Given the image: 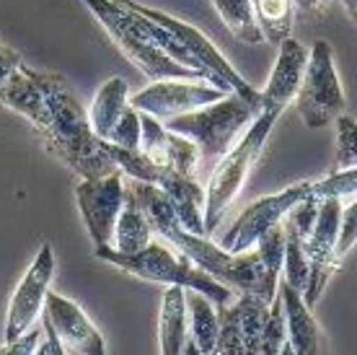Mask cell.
<instances>
[{
  "label": "cell",
  "instance_id": "6da1fadb",
  "mask_svg": "<svg viewBox=\"0 0 357 355\" xmlns=\"http://www.w3.org/2000/svg\"><path fill=\"white\" fill-rule=\"evenodd\" d=\"M127 189L140 203L153 233H158L166 241H171V247L184 252L197 267L205 270L207 275H213L215 280H220V283L228 285L236 294H257L264 301H272L277 296V280H280V275H272V273L264 270V265L257 257V252H251V254H246V252L231 254L220 244L207 239L205 233L187 231L178 223L176 213H174L171 203L166 200V195L155 184H151V182L130 179Z\"/></svg>",
  "mask_w": 357,
  "mask_h": 355
},
{
  "label": "cell",
  "instance_id": "7a4b0ae2",
  "mask_svg": "<svg viewBox=\"0 0 357 355\" xmlns=\"http://www.w3.org/2000/svg\"><path fill=\"white\" fill-rule=\"evenodd\" d=\"M34 75L45 96V112L34 127L45 138L47 148L81 179H98L119 171L107 153V140L91 130L89 115L68 83L54 73L34 71Z\"/></svg>",
  "mask_w": 357,
  "mask_h": 355
},
{
  "label": "cell",
  "instance_id": "3957f363",
  "mask_svg": "<svg viewBox=\"0 0 357 355\" xmlns=\"http://www.w3.org/2000/svg\"><path fill=\"white\" fill-rule=\"evenodd\" d=\"M93 257L119 267V270H125V273L140 277V280H151V283L161 285H181L189 291H199L215 306L231 303L233 298V291L228 285L215 280L213 275H207L205 270L197 267L184 252H178L176 247L169 249L161 241H151L148 247H143L140 252H132V254H125V252H116L109 244H101V247L93 249Z\"/></svg>",
  "mask_w": 357,
  "mask_h": 355
},
{
  "label": "cell",
  "instance_id": "277c9868",
  "mask_svg": "<svg viewBox=\"0 0 357 355\" xmlns=\"http://www.w3.org/2000/svg\"><path fill=\"white\" fill-rule=\"evenodd\" d=\"M81 3L98 18V24L114 39V45L151 80L189 78L207 83L205 73L187 68V65L174 60L171 55L163 52L161 45L153 39V34L145 27V18L137 10L127 8L116 0H81Z\"/></svg>",
  "mask_w": 357,
  "mask_h": 355
},
{
  "label": "cell",
  "instance_id": "5b68a950",
  "mask_svg": "<svg viewBox=\"0 0 357 355\" xmlns=\"http://www.w3.org/2000/svg\"><path fill=\"white\" fill-rule=\"evenodd\" d=\"M277 119L280 115L275 112H259L254 117V122L241 133L238 143L231 145L218 159V166L213 169V177L205 189V210H202L205 233H213L220 226L228 208L238 197L243 182L249 179V171L254 169V164L259 161L261 151H264V143H267Z\"/></svg>",
  "mask_w": 357,
  "mask_h": 355
},
{
  "label": "cell",
  "instance_id": "8992f818",
  "mask_svg": "<svg viewBox=\"0 0 357 355\" xmlns=\"http://www.w3.org/2000/svg\"><path fill=\"white\" fill-rule=\"evenodd\" d=\"M257 115H259V109L254 104H249L238 94L228 91L223 99H218L213 104H205V107L184 112V115L169 117V119H161V122L166 130L184 135V138L195 143L197 151H199V161L215 164L231 148L233 140L254 122Z\"/></svg>",
  "mask_w": 357,
  "mask_h": 355
},
{
  "label": "cell",
  "instance_id": "52a82bcc",
  "mask_svg": "<svg viewBox=\"0 0 357 355\" xmlns=\"http://www.w3.org/2000/svg\"><path fill=\"white\" fill-rule=\"evenodd\" d=\"M295 104H298V112L308 130H319L324 124L334 122L347 109L340 75L334 68L331 45L326 39H316L308 50V60H305L298 94H295Z\"/></svg>",
  "mask_w": 357,
  "mask_h": 355
},
{
  "label": "cell",
  "instance_id": "ba28073f",
  "mask_svg": "<svg viewBox=\"0 0 357 355\" xmlns=\"http://www.w3.org/2000/svg\"><path fill=\"white\" fill-rule=\"evenodd\" d=\"M116 3H122V6H127V8L137 10V13H143L145 18H151V21H155V24H161V27L169 29L171 34L181 42V47L195 57L197 65H199L205 73H210L213 86H218V89H223V91H233V94H238L241 99H246V101L254 104L257 109H261L259 91L254 89V86H249V83L238 75V71L225 60L223 55L218 52V47H215L197 27H192V24H187V21H181V18L169 16V13H163V10L148 8V6H143V3H135V0H116Z\"/></svg>",
  "mask_w": 357,
  "mask_h": 355
},
{
  "label": "cell",
  "instance_id": "9c48e42d",
  "mask_svg": "<svg viewBox=\"0 0 357 355\" xmlns=\"http://www.w3.org/2000/svg\"><path fill=\"white\" fill-rule=\"evenodd\" d=\"M342 200L340 197H321L316 221L311 226V233L305 236L303 249L308 257V283L303 296L305 306H316L321 291L326 288L329 277L340 270L342 259L337 257V229H340Z\"/></svg>",
  "mask_w": 357,
  "mask_h": 355
},
{
  "label": "cell",
  "instance_id": "30bf717a",
  "mask_svg": "<svg viewBox=\"0 0 357 355\" xmlns=\"http://www.w3.org/2000/svg\"><path fill=\"white\" fill-rule=\"evenodd\" d=\"M269 303L257 294H238L233 306H218V342L213 355H259Z\"/></svg>",
  "mask_w": 357,
  "mask_h": 355
},
{
  "label": "cell",
  "instance_id": "8fae6325",
  "mask_svg": "<svg viewBox=\"0 0 357 355\" xmlns=\"http://www.w3.org/2000/svg\"><path fill=\"white\" fill-rule=\"evenodd\" d=\"M228 91L215 89L213 83L205 80H189V78H163L153 80L148 89L137 91L130 101V107L148 112L158 119L184 115L192 109H199L205 104H213L218 99H223Z\"/></svg>",
  "mask_w": 357,
  "mask_h": 355
},
{
  "label": "cell",
  "instance_id": "7c38bea8",
  "mask_svg": "<svg viewBox=\"0 0 357 355\" xmlns=\"http://www.w3.org/2000/svg\"><path fill=\"white\" fill-rule=\"evenodd\" d=\"M75 200H78V210H81L93 244L96 247L109 244L116 215L125 203L122 171H112L98 179H81V184L75 187Z\"/></svg>",
  "mask_w": 357,
  "mask_h": 355
},
{
  "label": "cell",
  "instance_id": "4fadbf2b",
  "mask_svg": "<svg viewBox=\"0 0 357 355\" xmlns=\"http://www.w3.org/2000/svg\"><path fill=\"white\" fill-rule=\"evenodd\" d=\"M311 192V182H298V184L287 187L282 192H275L269 197H261L257 203H251L238 221L231 226V231L225 233V239L220 241V247L231 254H238V252H246V249L254 247V241L259 239L261 233L267 231L269 226H275L285 218V213L293 208L303 195Z\"/></svg>",
  "mask_w": 357,
  "mask_h": 355
},
{
  "label": "cell",
  "instance_id": "5bb4252c",
  "mask_svg": "<svg viewBox=\"0 0 357 355\" xmlns=\"http://www.w3.org/2000/svg\"><path fill=\"white\" fill-rule=\"evenodd\" d=\"M42 319L52 327L57 342L63 345V353L68 355H104L107 345L104 338L98 332L91 319L86 317V311L75 301L65 298L60 294L47 291L45 306H42Z\"/></svg>",
  "mask_w": 357,
  "mask_h": 355
},
{
  "label": "cell",
  "instance_id": "9a60e30c",
  "mask_svg": "<svg viewBox=\"0 0 357 355\" xmlns=\"http://www.w3.org/2000/svg\"><path fill=\"white\" fill-rule=\"evenodd\" d=\"M54 275V254L50 244L39 247V254L34 257L31 267L26 270V275L21 277L16 294L10 298L8 306V319H6V342L16 340L18 335H24L29 327H34L36 317L42 314L45 306V296L50 291Z\"/></svg>",
  "mask_w": 357,
  "mask_h": 355
},
{
  "label": "cell",
  "instance_id": "2e32d148",
  "mask_svg": "<svg viewBox=\"0 0 357 355\" xmlns=\"http://www.w3.org/2000/svg\"><path fill=\"white\" fill-rule=\"evenodd\" d=\"M140 151L153 164L181 174H195L199 166V151L195 143L184 135L166 130L161 119L148 112H140Z\"/></svg>",
  "mask_w": 357,
  "mask_h": 355
},
{
  "label": "cell",
  "instance_id": "e0dca14e",
  "mask_svg": "<svg viewBox=\"0 0 357 355\" xmlns=\"http://www.w3.org/2000/svg\"><path fill=\"white\" fill-rule=\"evenodd\" d=\"M277 45H280V52H277L275 68L269 73L264 91H259L261 96L259 112L282 115V109H287V104L298 94V86H301V78H303V71H305V60H308V50L298 39H293V36L280 39Z\"/></svg>",
  "mask_w": 357,
  "mask_h": 355
},
{
  "label": "cell",
  "instance_id": "ac0fdd59",
  "mask_svg": "<svg viewBox=\"0 0 357 355\" xmlns=\"http://www.w3.org/2000/svg\"><path fill=\"white\" fill-rule=\"evenodd\" d=\"M155 187L161 189L171 203L178 223L192 233H205L202 226V210H205V189L199 187L195 174H181L174 169H163ZM207 236V233H205Z\"/></svg>",
  "mask_w": 357,
  "mask_h": 355
},
{
  "label": "cell",
  "instance_id": "d6986e66",
  "mask_svg": "<svg viewBox=\"0 0 357 355\" xmlns=\"http://www.w3.org/2000/svg\"><path fill=\"white\" fill-rule=\"evenodd\" d=\"M277 296L282 303L287 327V342L293 347V355H311L319 350L321 342V327L313 319L311 306H305L301 291H295L293 285H287L282 277L277 280Z\"/></svg>",
  "mask_w": 357,
  "mask_h": 355
},
{
  "label": "cell",
  "instance_id": "ffe728a7",
  "mask_svg": "<svg viewBox=\"0 0 357 355\" xmlns=\"http://www.w3.org/2000/svg\"><path fill=\"white\" fill-rule=\"evenodd\" d=\"M181 285H166L161 301V317H158V340H161L163 355H181L189 342V321L187 301H184Z\"/></svg>",
  "mask_w": 357,
  "mask_h": 355
},
{
  "label": "cell",
  "instance_id": "44dd1931",
  "mask_svg": "<svg viewBox=\"0 0 357 355\" xmlns=\"http://www.w3.org/2000/svg\"><path fill=\"white\" fill-rule=\"evenodd\" d=\"M151 241V223L145 218L140 203L135 200V195L125 187V203H122V210H119L114 221V231H112L109 247H114L116 252H125V254H132V252H140L143 247H148Z\"/></svg>",
  "mask_w": 357,
  "mask_h": 355
},
{
  "label": "cell",
  "instance_id": "7402d4cb",
  "mask_svg": "<svg viewBox=\"0 0 357 355\" xmlns=\"http://www.w3.org/2000/svg\"><path fill=\"white\" fill-rule=\"evenodd\" d=\"M189 321V342L195 345L197 355H213L218 342V309L213 301L199 291H184Z\"/></svg>",
  "mask_w": 357,
  "mask_h": 355
},
{
  "label": "cell",
  "instance_id": "603a6c76",
  "mask_svg": "<svg viewBox=\"0 0 357 355\" xmlns=\"http://www.w3.org/2000/svg\"><path fill=\"white\" fill-rule=\"evenodd\" d=\"M127 99H130V89H127L125 78H109L93 96V104L89 109V122L91 130L107 140V135L112 133L114 122L119 119L122 109L127 107Z\"/></svg>",
  "mask_w": 357,
  "mask_h": 355
},
{
  "label": "cell",
  "instance_id": "cb8c5ba5",
  "mask_svg": "<svg viewBox=\"0 0 357 355\" xmlns=\"http://www.w3.org/2000/svg\"><path fill=\"white\" fill-rule=\"evenodd\" d=\"M213 8L218 10L225 29L238 42L251 47L264 42V34H261L259 24H257V13H254V0H213Z\"/></svg>",
  "mask_w": 357,
  "mask_h": 355
},
{
  "label": "cell",
  "instance_id": "d4e9b609",
  "mask_svg": "<svg viewBox=\"0 0 357 355\" xmlns=\"http://www.w3.org/2000/svg\"><path fill=\"white\" fill-rule=\"evenodd\" d=\"M254 13L259 24L264 42L277 45L280 39L290 36L293 29V0H254Z\"/></svg>",
  "mask_w": 357,
  "mask_h": 355
},
{
  "label": "cell",
  "instance_id": "484cf974",
  "mask_svg": "<svg viewBox=\"0 0 357 355\" xmlns=\"http://www.w3.org/2000/svg\"><path fill=\"white\" fill-rule=\"evenodd\" d=\"M254 247H257L254 252H257L259 262L264 265V270L272 273V275H280L282 257H285V229H282V221L269 226L267 231L254 241Z\"/></svg>",
  "mask_w": 357,
  "mask_h": 355
},
{
  "label": "cell",
  "instance_id": "4316f807",
  "mask_svg": "<svg viewBox=\"0 0 357 355\" xmlns=\"http://www.w3.org/2000/svg\"><path fill=\"white\" fill-rule=\"evenodd\" d=\"M357 189V166L349 169H334L321 182H311V192L316 197H340V200H352Z\"/></svg>",
  "mask_w": 357,
  "mask_h": 355
},
{
  "label": "cell",
  "instance_id": "83f0119b",
  "mask_svg": "<svg viewBox=\"0 0 357 355\" xmlns=\"http://www.w3.org/2000/svg\"><path fill=\"white\" fill-rule=\"evenodd\" d=\"M357 166V122L342 112L337 117V164L334 169Z\"/></svg>",
  "mask_w": 357,
  "mask_h": 355
},
{
  "label": "cell",
  "instance_id": "f1b7e54d",
  "mask_svg": "<svg viewBox=\"0 0 357 355\" xmlns=\"http://www.w3.org/2000/svg\"><path fill=\"white\" fill-rule=\"evenodd\" d=\"M107 143H114L119 148H130V151L140 148V109L130 107V101H127V107L122 109L112 133L107 135Z\"/></svg>",
  "mask_w": 357,
  "mask_h": 355
},
{
  "label": "cell",
  "instance_id": "f546056e",
  "mask_svg": "<svg viewBox=\"0 0 357 355\" xmlns=\"http://www.w3.org/2000/svg\"><path fill=\"white\" fill-rule=\"evenodd\" d=\"M357 239V203L342 205L340 229H337V257H344Z\"/></svg>",
  "mask_w": 357,
  "mask_h": 355
},
{
  "label": "cell",
  "instance_id": "4dcf8cb0",
  "mask_svg": "<svg viewBox=\"0 0 357 355\" xmlns=\"http://www.w3.org/2000/svg\"><path fill=\"white\" fill-rule=\"evenodd\" d=\"M42 338H45V329L42 327H29L24 335H18L16 340H8L6 345L0 347V353H10V355H36L39 345H42Z\"/></svg>",
  "mask_w": 357,
  "mask_h": 355
},
{
  "label": "cell",
  "instance_id": "1f68e13d",
  "mask_svg": "<svg viewBox=\"0 0 357 355\" xmlns=\"http://www.w3.org/2000/svg\"><path fill=\"white\" fill-rule=\"evenodd\" d=\"M16 65H21V55L13 52L10 47L0 45V83L8 78V73L13 71Z\"/></svg>",
  "mask_w": 357,
  "mask_h": 355
},
{
  "label": "cell",
  "instance_id": "d6a6232c",
  "mask_svg": "<svg viewBox=\"0 0 357 355\" xmlns=\"http://www.w3.org/2000/svg\"><path fill=\"white\" fill-rule=\"evenodd\" d=\"M326 6V0H293V10H298L301 18H313L319 16Z\"/></svg>",
  "mask_w": 357,
  "mask_h": 355
},
{
  "label": "cell",
  "instance_id": "836d02e7",
  "mask_svg": "<svg viewBox=\"0 0 357 355\" xmlns=\"http://www.w3.org/2000/svg\"><path fill=\"white\" fill-rule=\"evenodd\" d=\"M344 3V10H347L349 21H357V0H342Z\"/></svg>",
  "mask_w": 357,
  "mask_h": 355
}]
</instances>
